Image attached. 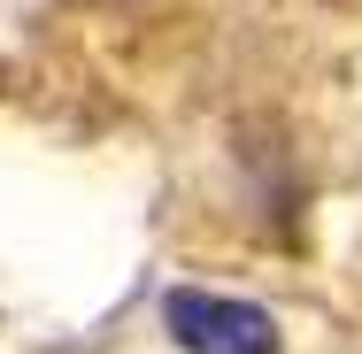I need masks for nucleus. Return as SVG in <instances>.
Here are the masks:
<instances>
[{"mask_svg": "<svg viewBox=\"0 0 362 354\" xmlns=\"http://www.w3.org/2000/svg\"><path fill=\"white\" fill-rule=\"evenodd\" d=\"M162 324L185 354H278V316L255 308V300H231V293L177 285L162 300Z\"/></svg>", "mask_w": 362, "mask_h": 354, "instance_id": "1", "label": "nucleus"}]
</instances>
